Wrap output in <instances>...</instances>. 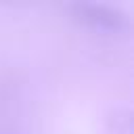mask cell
<instances>
[{"label":"cell","mask_w":134,"mask_h":134,"mask_svg":"<svg viewBox=\"0 0 134 134\" xmlns=\"http://www.w3.org/2000/svg\"><path fill=\"white\" fill-rule=\"evenodd\" d=\"M65 10L71 15L73 21H77L80 25L94 29V31H103V34H124L130 27V19L128 15L111 4H103V2H69L65 4Z\"/></svg>","instance_id":"cell-1"}]
</instances>
